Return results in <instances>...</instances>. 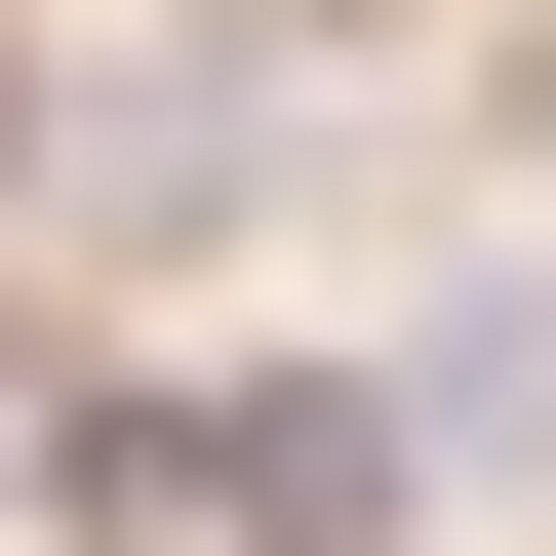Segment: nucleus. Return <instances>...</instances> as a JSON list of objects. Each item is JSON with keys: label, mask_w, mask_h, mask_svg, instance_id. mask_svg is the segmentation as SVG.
<instances>
[{"label": "nucleus", "mask_w": 556, "mask_h": 556, "mask_svg": "<svg viewBox=\"0 0 556 556\" xmlns=\"http://www.w3.org/2000/svg\"><path fill=\"white\" fill-rule=\"evenodd\" d=\"M438 477H556V278H477V358H438Z\"/></svg>", "instance_id": "f257e3e1"}]
</instances>
